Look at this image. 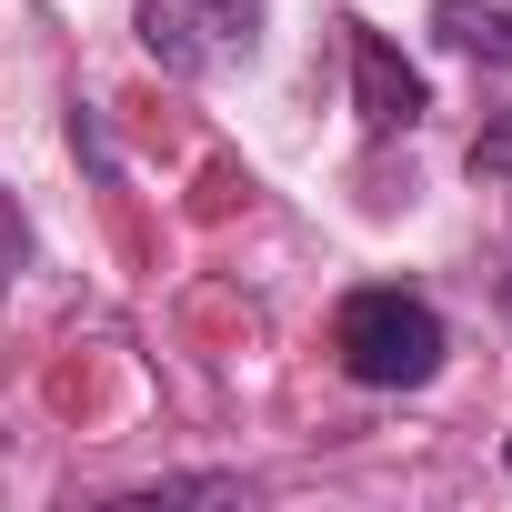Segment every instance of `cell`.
<instances>
[{
    "label": "cell",
    "mask_w": 512,
    "mask_h": 512,
    "mask_svg": "<svg viewBox=\"0 0 512 512\" xmlns=\"http://www.w3.org/2000/svg\"><path fill=\"white\" fill-rule=\"evenodd\" d=\"M332 352H342V372H352L362 392H422V382L442 372L452 332H442V312H432L422 292L362 282V292L332 312Z\"/></svg>",
    "instance_id": "cell-1"
},
{
    "label": "cell",
    "mask_w": 512,
    "mask_h": 512,
    "mask_svg": "<svg viewBox=\"0 0 512 512\" xmlns=\"http://www.w3.org/2000/svg\"><path fill=\"white\" fill-rule=\"evenodd\" d=\"M141 51L181 81L241 71L262 51V0H141Z\"/></svg>",
    "instance_id": "cell-2"
},
{
    "label": "cell",
    "mask_w": 512,
    "mask_h": 512,
    "mask_svg": "<svg viewBox=\"0 0 512 512\" xmlns=\"http://www.w3.org/2000/svg\"><path fill=\"white\" fill-rule=\"evenodd\" d=\"M472 171H482L492 191H512V111H492V121L472 131Z\"/></svg>",
    "instance_id": "cell-6"
},
{
    "label": "cell",
    "mask_w": 512,
    "mask_h": 512,
    "mask_svg": "<svg viewBox=\"0 0 512 512\" xmlns=\"http://www.w3.org/2000/svg\"><path fill=\"white\" fill-rule=\"evenodd\" d=\"M502 472H512V442H502Z\"/></svg>",
    "instance_id": "cell-7"
},
{
    "label": "cell",
    "mask_w": 512,
    "mask_h": 512,
    "mask_svg": "<svg viewBox=\"0 0 512 512\" xmlns=\"http://www.w3.org/2000/svg\"><path fill=\"white\" fill-rule=\"evenodd\" d=\"M432 41L482 71H512V0H432Z\"/></svg>",
    "instance_id": "cell-4"
},
{
    "label": "cell",
    "mask_w": 512,
    "mask_h": 512,
    "mask_svg": "<svg viewBox=\"0 0 512 512\" xmlns=\"http://www.w3.org/2000/svg\"><path fill=\"white\" fill-rule=\"evenodd\" d=\"M352 101H362V131H382V141H392V131H412V121L432 111L422 71H412L382 31H362V21H352Z\"/></svg>",
    "instance_id": "cell-3"
},
{
    "label": "cell",
    "mask_w": 512,
    "mask_h": 512,
    "mask_svg": "<svg viewBox=\"0 0 512 512\" xmlns=\"http://www.w3.org/2000/svg\"><path fill=\"white\" fill-rule=\"evenodd\" d=\"M161 502H241L231 472H191V482H151V492H121L111 512H161Z\"/></svg>",
    "instance_id": "cell-5"
}]
</instances>
